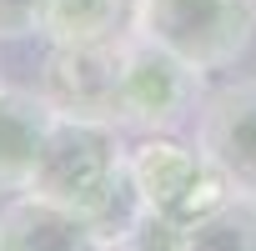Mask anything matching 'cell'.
<instances>
[{
	"label": "cell",
	"instance_id": "cell-6",
	"mask_svg": "<svg viewBox=\"0 0 256 251\" xmlns=\"http://www.w3.org/2000/svg\"><path fill=\"white\" fill-rule=\"evenodd\" d=\"M196 146L216 161L236 196L256 201V80H231L201 100Z\"/></svg>",
	"mask_w": 256,
	"mask_h": 251
},
{
	"label": "cell",
	"instance_id": "cell-9",
	"mask_svg": "<svg viewBox=\"0 0 256 251\" xmlns=\"http://www.w3.org/2000/svg\"><path fill=\"white\" fill-rule=\"evenodd\" d=\"M136 0H40V36L50 46H106L131 36Z\"/></svg>",
	"mask_w": 256,
	"mask_h": 251
},
{
	"label": "cell",
	"instance_id": "cell-10",
	"mask_svg": "<svg viewBox=\"0 0 256 251\" xmlns=\"http://www.w3.org/2000/svg\"><path fill=\"white\" fill-rule=\"evenodd\" d=\"M191 251H256V201L231 196L191 226Z\"/></svg>",
	"mask_w": 256,
	"mask_h": 251
},
{
	"label": "cell",
	"instance_id": "cell-1",
	"mask_svg": "<svg viewBox=\"0 0 256 251\" xmlns=\"http://www.w3.org/2000/svg\"><path fill=\"white\" fill-rule=\"evenodd\" d=\"M126 151L131 146H120V126L80 120V116H56L26 196L56 201V206L80 211L86 221H96L100 206L120 191L126 176H131Z\"/></svg>",
	"mask_w": 256,
	"mask_h": 251
},
{
	"label": "cell",
	"instance_id": "cell-2",
	"mask_svg": "<svg viewBox=\"0 0 256 251\" xmlns=\"http://www.w3.org/2000/svg\"><path fill=\"white\" fill-rule=\"evenodd\" d=\"M131 30L211 76L236 66L256 40V0H136Z\"/></svg>",
	"mask_w": 256,
	"mask_h": 251
},
{
	"label": "cell",
	"instance_id": "cell-8",
	"mask_svg": "<svg viewBox=\"0 0 256 251\" xmlns=\"http://www.w3.org/2000/svg\"><path fill=\"white\" fill-rule=\"evenodd\" d=\"M50 126H56V106L40 90L0 86V191L30 186Z\"/></svg>",
	"mask_w": 256,
	"mask_h": 251
},
{
	"label": "cell",
	"instance_id": "cell-5",
	"mask_svg": "<svg viewBox=\"0 0 256 251\" xmlns=\"http://www.w3.org/2000/svg\"><path fill=\"white\" fill-rule=\"evenodd\" d=\"M116 70H120V40L50 46V56L40 66V96L56 106V116L116 126Z\"/></svg>",
	"mask_w": 256,
	"mask_h": 251
},
{
	"label": "cell",
	"instance_id": "cell-7",
	"mask_svg": "<svg viewBox=\"0 0 256 251\" xmlns=\"http://www.w3.org/2000/svg\"><path fill=\"white\" fill-rule=\"evenodd\" d=\"M0 251H110V246L80 211L20 191L10 206H0Z\"/></svg>",
	"mask_w": 256,
	"mask_h": 251
},
{
	"label": "cell",
	"instance_id": "cell-4",
	"mask_svg": "<svg viewBox=\"0 0 256 251\" xmlns=\"http://www.w3.org/2000/svg\"><path fill=\"white\" fill-rule=\"evenodd\" d=\"M126 166H131L146 211H161L181 226H196L201 216H211L236 196L231 181L216 171V161L201 146H186L176 136H141L126 151Z\"/></svg>",
	"mask_w": 256,
	"mask_h": 251
},
{
	"label": "cell",
	"instance_id": "cell-11",
	"mask_svg": "<svg viewBox=\"0 0 256 251\" xmlns=\"http://www.w3.org/2000/svg\"><path fill=\"white\" fill-rule=\"evenodd\" d=\"M110 251H191V226H181V221H171L161 211H141L136 226Z\"/></svg>",
	"mask_w": 256,
	"mask_h": 251
},
{
	"label": "cell",
	"instance_id": "cell-12",
	"mask_svg": "<svg viewBox=\"0 0 256 251\" xmlns=\"http://www.w3.org/2000/svg\"><path fill=\"white\" fill-rule=\"evenodd\" d=\"M40 30V0H0V40H20Z\"/></svg>",
	"mask_w": 256,
	"mask_h": 251
},
{
	"label": "cell",
	"instance_id": "cell-3",
	"mask_svg": "<svg viewBox=\"0 0 256 251\" xmlns=\"http://www.w3.org/2000/svg\"><path fill=\"white\" fill-rule=\"evenodd\" d=\"M201 100V70H191L181 56L146 36L120 40V70H116V126L141 136H171Z\"/></svg>",
	"mask_w": 256,
	"mask_h": 251
}]
</instances>
